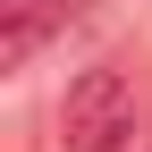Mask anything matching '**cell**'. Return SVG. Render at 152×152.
Segmentation results:
<instances>
[{
  "mask_svg": "<svg viewBox=\"0 0 152 152\" xmlns=\"http://www.w3.org/2000/svg\"><path fill=\"white\" fill-rule=\"evenodd\" d=\"M68 17H76V0H0V68H34Z\"/></svg>",
  "mask_w": 152,
  "mask_h": 152,
  "instance_id": "cell-2",
  "label": "cell"
},
{
  "mask_svg": "<svg viewBox=\"0 0 152 152\" xmlns=\"http://www.w3.org/2000/svg\"><path fill=\"white\" fill-rule=\"evenodd\" d=\"M135 135V85L118 68H85L59 102V152H118Z\"/></svg>",
  "mask_w": 152,
  "mask_h": 152,
  "instance_id": "cell-1",
  "label": "cell"
}]
</instances>
